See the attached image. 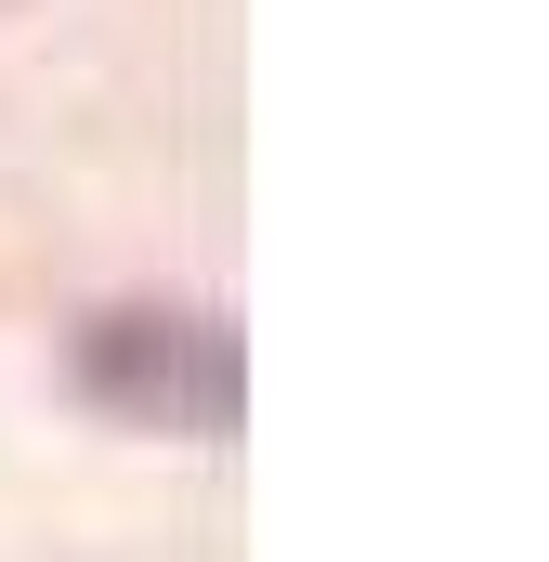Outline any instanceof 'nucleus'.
<instances>
[{
  "label": "nucleus",
  "mask_w": 549,
  "mask_h": 562,
  "mask_svg": "<svg viewBox=\"0 0 549 562\" xmlns=\"http://www.w3.org/2000/svg\"><path fill=\"white\" fill-rule=\"evenodd\" d=\"M66 380L132 431H183V445H223L249 406V367H236V327L197 314V301H105L79 314L66 340Z\"/></svg>",
  "instance_id": "1"
}]
</instances>
